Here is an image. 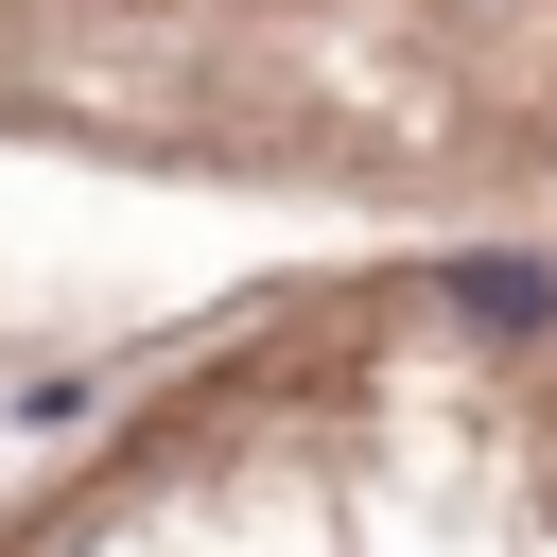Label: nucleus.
Wrapping results in <instances>:
<instances>
[{"instance_id":"nucleus-1","label":"nucleus","mask_w":557,"mask_h":557,"mask_svg":"<svg viewBox=\"0 0 557 557\" xmlns=\"http://www.w3.org/2000/svg\"><path fill=\"white\" fill-rule=\"evenodd\" d=\"M453 313L522 348V331H557V261H522V244H487V261H453Z\"/></svg>"}]
</instances>
